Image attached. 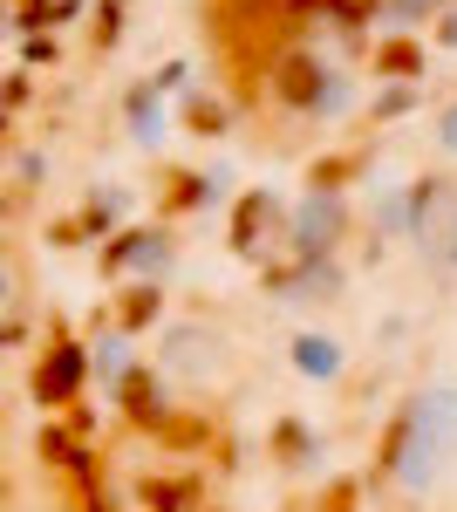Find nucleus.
Instances as JSON below:
<instances>
[{"label":"nucleus","instance_id":"1","mask_svg":"<svg viewBox=\"0 0 457 512\" xmlns=\"http://www.w3.org/2000/svg\"><path fill=\"white\" fill-rule=\"evenodd\" d=\"M89 376H96V355L69 335L62 315H48V342H41V355H35L28 396H35L41 410H69V403H82V383H89Z\"/></svg>","mask_w":457,"mask_h":512},{"label":"nucleus","instance_id":"2","mask_svg":"<svg viewBox=\"0 0 457 512\" xmlns=\"http://www.w3.org/2000/svg\"><path fill=\"white\" fill-rule=\"evenodd\" d=\"M451 444H457V390H423L417 396V444H410L403 485L423 492V485L437 478V465L451 458Z\"/></svg>","mask_w":457,"mask_h":512},{"label":"nucleus","instance_id":"3","mask_svg":"<svg viewBox=\"0 0 457 512\" xmlns=\"http://www.w3.org/2000/svg\"><path fill=\"white\" fill-rule=\"evenodd\" d=\"M287 233H294V212L280 205V198L267 192V185H253V192L232 198V219H226V246L239 253V260H267V246L280 239L287 246Z\"/></svg>","mask_w":457,"mask_h":512},{"label":"nucleus","instance_id":"4","mask_svg":"<svg viewBox=\"0 0 457 512\" xmlns=\"http://www.w3.org/2000/svg\"><path fill=\"white\" fill-rule=\"evenodd\" d=\"M171 267V226L157 219V226H123V233L103 239V253H96V274L103 280H123V274H144L157 280Z\"/></svg>","mask_w":457,"mask_h":512},{"label":"nucleus","instance_id":"5","mask_svg":"<svg viewBox=\"0 0 457 512\" xmlns=\"http://www.w3.org/2000/svg\"><path fill=\"white\" fill-rule=\"evenodd\" d=\"M342 239H348L342 192H307L301 205H294V233H287V253H294V260H335Z\"/></svg>","mask_w":457,"mask_h":512},{"label":"nucleus","instance_id":"6","mask_svg":"<svg viewBox=\"0 0 457 512\" xmlns=\"http://www.w3.org/2000/svg\"><path fill=\"white\" fill-rule=\"evenodd\" d=\"M157 369H164L171 383H212V376L226 369V342H219L212 328H198V321H178V328H164Z\"/></svg>","mask_w":457,"mask_h":512},{"label":"nucleus","instance_id":"7","mask_svg":"<svg viewBox=\"0 0 457 512\" xmlns=\"http://www.w3.org/2000/svg\"><path fill=\"white\" fill-rule=\"evenodd\" d=\"M328 82H335V69L314 55V48H294V55H280V69L267 76V96L280 103V110H321V96H328Z\"/></svg>","mask_w":457,"mask_h":512},{"label":"nucleus","instance_id":"8","mask_svg":"<svg viewBox=\"0 0 457 512\" xmlns=\"http://www.w3.org/2000/svg\"><path fill=\"white\" fill-rule=\"evenodd\" d=\"M164 383H171V376H164L157 362H137V369L123 376V390H116L110 403L123 410V424H130V431H157V424L171 417V390H164Z\"/></svg>","mask_w":457,"mask_h":512},{"label":"nucleus","instance_id":"9","mask_svg":"<svg viewBox=\"0 0 457 512\" xmlns=\"http://www.w3.org/2000/svg\"><path fill=\"white\" fill-rule=\"evenodd\" d=\"M164 321V287L157 280H130V287H116L110 301H103V315L96 328H116V335H144Z\"/></svg>","mask_w":457,"mask_h":512},{"label":"nucleus","instance_id":"10","mask_svg":"<svg viewBox=\"0 0 457 512\" xmlns=\"http://www.w3.org/2000/svg\"><path fill=\"white\" fill-rule=\"evenodd\" d=\"M219 192V178L212 171H191V164H164L157 171V219L171 226V219H185V212H205Z\"/></svg>","mask_w":457,"mask_h":512},{"label":"nucleus","instance_id":"11","mask_svg":"<svg viewBox=\"0 0 457 512\" xmlns=\"http://www.w3.org/2000/svg\"><path fill=\"white\" fill-rule=\"evenodd\" d=\"M410 444H417V396L389 410V424H382V437H376V458H369V485L403 478V465H410Z\"/></svg>","mask_w":457,"mask_h":512},{"label":"nucleus","instance_id":"12","mask_svg":"<svg viewBox=\"0 0 457 512\" xmlns=\"http://www.w3.org/2000/svg\"><path fill=\"white\" fill-rule=\"evenodd\" d=\"M369 69H376V82H423L430 48H423V35H382L369 48Z\"/></svg>","mask_w":457,"mask_h":512},{"label":"nucleus","instance_id":"13","mask_svg":"<svg viewBox=\"0 0 457 512\" xmlns=\"http://www.w3.org/2000/svg\"><path fill=\"white\" fill-rule=\"evenodd\" d=\"M205 499V478L198 472H171V478H137V506L144 512H198Z\"/></svg>","mask_w":457,"mask_h":512},{"label":"nucleus","instance_id":"14","mask_svg":"<svg viewBox=\"0 0 457 512\" xmlns=\"http://www.w3.org/2000/svg\"><path fill=\"white\" fill-rule=\"evenodd\" d=\"M314 431H307V417H294V410H280L273 417V431H267V458L280 465V472H307L314 465Z\"/></svg>","mask_w":457,"mask_h":512},{"label":"nucleus","instance_id":"15","mask_svg":"<svg viewBox=\"0 0 457 512\" xmlns=\"http://www.w3.org/2000/svg\"><path fill=\"white\" fill-rule=\"evenodd\" d=\"M369 164H376V144H355V151H335V158H314L307 164V192H348Z\"/></svg>","mask_w":457,"mask_h":512},{"label":"nucleus","instance_id":"16","mask_svg":"<svg viewBox=\"0 0 457 512\" xmlns=\"http://www.w3.org/2000/svg\"><path fill=\"white\" fill-rule=\"evenodd\" d=\"M151 437L164 444V451H212L219 424H212V410H198V403H191V410H171V417H164Z\"/></svg>","mask_w":457,"mask_h":512},{"label":"nucleus","instance_id":"17","mask_svg":"<svg viewBox=\"0 0 457 512\" xmlns=\"http://www.w3.org/2000/svg\"><path fill=\"white\" fill-rule=\"evenodd\" d=\"M294 369L314 383H335L342 376V342L335 335H294Z\"/></svg>","mask_w":457,"mask_h":512},{"label":"nucleus","instance_id":"18","mask_svg":"<svg viewBox=\"0 0 457 512\" xmlns=\"http://www.w3.org/2000/svg\"><path fill=\"white\" fill-rule=\"evenodd\" d=\"M157 103H164V89H157L151 76H144L137 89H130V96H123V117H130V137H137V144H157V137H164V117H157Z\"/></svg>","mask_w":457,"mask_h":512},{"label":"nucleus","instance_id":"19","mask_svg":"<svg viewBox=\"0 0 457 512\" xmlns=\"http://www.w3.org/2000/svg\"><path fill=\"white\" fill-rule=\"evenodd\" d=\"M7 14H14V35H41L55 21H76L82 0H7Z\"/></svg>","mask_w":457,"mask_h":512},{"label":"nucleus","instance_id":"20","mask_svg":"<svg viewBox=\"0 0 457 512\" xmlns=\"http://www.w3.org/2000/svg\"><path fill=\"white\" fill-rule=\"evenodd\" d=\"M178 123H185L191 137H232V123H239V117H232V103H226V96H191Z\"/></svg>","mask_w":457,"mask_h":512},{"label":"nucleus","instance_id":"21","mask_svg":"<svg viewBox=\"0 0 457 512\" xmlns=\"http://www.w3.org/2000/svg\"><path fill=\"white\" fill-rule=\"evenodd\" d=\"M96 376H103V383H110V396L123 390V376H130V369H137V362H130V335H116V328H103V335H96Z\"/></svg>","mask_w":457,"mask_h":512},{"label":"nucleus","instance_id":"22","mask_svg":"<svg viewBox=\"0 0 457 512\" xmlns=\"http://www.w3.org/2000/svg\"><path fill=\"white\" fill-rule=\"evenodd\" d=\"M335 294H342V267H335V260H301L294 301H301V308H321V301H335Z\"/></svg>","mask_w":457,"mask_h":512},{"label":"nucleus","instance_id":"23","mask_svg":"<svg viewBox=\"0 0 457 512\" xmlns=\"http://www.w3.org/2000/svg\"><path fill=\"white\" fill-rule=\"evenodd\" d=\"M123 205H130V198L116 192V185H103V192H89V198H82V226H89L96 239L123 233Z\"/></svg>","mask_w":457,"mask_h":512},{"label":"nucleus","instance_id":"24","mask_svg":"<svg viewBox=\"0 0 457 512\" xmlns=\"http://www.w3.org/2000/svg\"><path fill=\"white\" fill-rule=\"evenodd\" d=\"M417 103H423V82H382L376 103H369V117H376V123H396V117H410Z\"/></svg>","mask_w":457,"mask_h":512},{"label":"nucleus","instance_id":"25","mask_svg":"<svg viewBox=\"0 0 457 512\" xmlns=\"http://www.w3.org/2000/svg\"><path fill=\"white\" fill-rule=\"evenodd\" d=\"M307 512H362V478H328Z\"/></svg>","mask_w":457,"mask_h":512},{"label":"nucleus","instance_id":"26","mask_svg":"<svg viewBox=\"0 0 457 512\" xmlns=\"http://www.w3.org/2000/svg\"><path fill=\"white\" fill-rule=\"evenodd\" d=\"M451 0H382V21H396V28H423V21H437Z\"/></svg>","mask_w":457,"mask_h":512},{"label":"nucleus","instance_id":"27","mask_svg":"<svg viewBox=\"0 0 457 512\" xmlns=\"http://www.w3.org/2000/svg\"><path fill=\"white\" fill-rule=\"evenodd\" d=\"M116 41H123V0H103L89 14V48H116Z\"/></svg>","mask_w":457,"mask_h":512},{"label":"nucleus","instance_id":"28","mask_svg":"<svg viewBox=\"0 0 457 512\" xmlns=\"http://www.w3.org/2000/svg\"><path fill=\"white\" fill-rule=\"evenodd\" d=\"M89 239H96V233L82 226V212H76V219H55V226H48V246H55V253H69V246H89Z\"/></svg>","mask_w":457,"mask_h":512},{"label":"nucleus","instance_id":"29","mask_svg":"<svg viewBox=\"0 0 457 512\" xmlns=\"http://www.w3.org/2000/svg\"><path fill=\"white\" fill-rule=\"evenodd\" d=\"M21 55H28V69H48V62H62V41L55 35H21Z\"/></svg>","mask_w":457,"mask_h":512},{"label":"nucleus","instance_id":"30","mask_svg":"<svg viewBox=\"0 0 457 512\" xmlns=\"http://www.w3.org/2000/svg\"><path fill=\"white\" fill-rule=\"evenodd\" d=\"M28 96H35V76H28V69H14V76H7V123L28 110Z\"/></svg>","mask_w":457,"mask_h":512},{"label":"nucleus","instance_id":"31","mask_svg":"<svg viewBox=\"0 0 457 512\" xmlns=\"http://www.w3.org/2000/svg\"><path fill=\"white\" fill-rule=\"evenodd\" d=\"M348 103H355V89H348V76H335V82H328V96H321V110H314V117H342Z\"/></svg>","mask_w":457,"mask_h":512},{"label":"nucleus","instance_id":"32","mask_svg":"<svg viewBox=\"0 0 457 512\" xmlns=\"http://www.w3.org/2000/svg\"><path fill=\"white\" fill-rule=\"evenodd\" d=\"M437 144H444V151H457V103H444V110H437Z\"/></svg>","mask_w":457,"mask_h":512},{"label":"nucleus","instance_id":"33","mask_svg":"<svg viewBox=\"0 0 457 512\" xmlns=\"http://www.w3.org/2000/svg\"><path fill=\"white\" fill-rule=\"evenodd\" d=\"M437 48H457V0L437 14Z\"/></svg>","mask_w":457,"mask_h":512},{"label":"nucleus","instance_id":"34","mask_svg":"<svg viewBox=\"0 0 457 512\" xmlns=\"http://www.w3.org/2000/svg\"><path fill=\"white\" fill-rule=\"evenodd\" d=\"M151 82H157V89H178V82H185V62H164Z\"/></svg>","mask_w":457,"mask_h":512}]
</instances>
